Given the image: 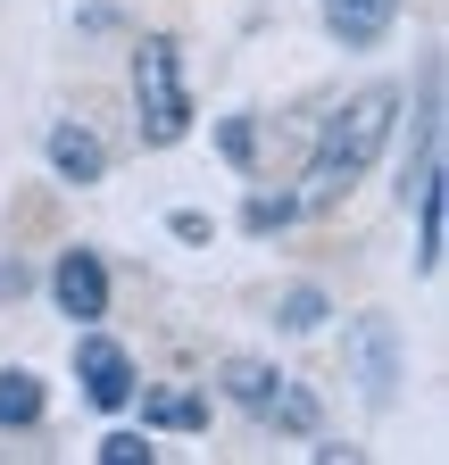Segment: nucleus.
<instances>
[{"instance_id":"nucleus-1","label":"nucleus","mask_w":449,"mask_h":465,"mask_svg":"<svg viewBox=\"0 0 449 465\" xmlns=\"http://www.w3.org/2000/svg\"><path fill=\"white\" fill-rule=\"evenodd\" d=\"M400 84H366V92H350L342 108H333V125L316 134V158H308V174H300V208L308 216H324L333 200H350V183L383 158V142H391V125H400Z\"/></svg>"},{"instance_id":"nucleus-2","label":"nucleus","mask_w":449,"mask_h":465,"mask_svg":"<svg viewBox=\"0 0 449 465\" xmlns=\"http://www.w3.org/2000/svg\"><path fill=\"white\" fill-rule=\"evenodd\" d=\"M134 125H142V142H150V150H175V142L192 134L184 50L166 42V34H150V42L134 50Z\"/></svg>"},{"instance_id":"nucleus-3","label":"nucleus","mask_w":449,"mask_h":465,"mask_svg":"<svg viewBox=\"0 0 449 465\" xmlns=\"http://www.w3.org/2000/svg\"><path fill=\"white\" fill-rule=\"evenodd\" d=\"M216 382H224V399H234V407H250V416L274 424V432H316V424H324V407H316L292 374H274L266 358H224Z\"/></svg>"},{"instance_id":"nucleus-4","label":"nucleus","mask_w":449,"mask_h":465,"mask_svg":"<svg viewBox=\"0 0 449 465\" xmlns=\"http://www.w3.org/2000/svg\"><path fill=\"white\" fill-rule=\"evenodd\" d=\"M342 358H350V382H358L366 407H391V399H400V382H408V349H400V324H391V316H350Z\"/></svg>"},{"instance_id":"nucleus-5","label":"nucleus","mask_w":449,"mask_h":465,"mask_svg":"<svg viewBox=\"0 0 449 465\" xmlns=\"http://www.w3.org/2000/svg\"><path fill=\"white\" fill-rule=\"evenodd\" d=\"M50 300H59V316H75V324H100L108 316V266H100V250H59Z\"/></svg>"},{"instance_id":"nucleus-6","label":"nucleus","mask_w":449,"mask_h":465,"mask_svg":"<svg viewBox=\"0 0 449 465\" xmlns=\"http://www.w3.org/2000/svg\"><path fill=\"white\" fill-rule=\"evenodd\" d=\"M75 382H84L92 407H125V399H134V358H125L108 332H84V341H75Z\"/></svg>"},{"instance_id":"nucleus-7","label":"nucleus","mask_w":449,"mask_h":465,"mask_svg":"<svg viewBox=\"0 0 449 465\" xmlns=\"http://www.w3.org/2000/svg\"><path fill=\"white\" fill-rule=\"evenodd\" d=\"M391 25H400V0H324V34L342 50H374Z\"/></svg>"},{"instance_id":"nucleus-8","label":"nucleus","mask_w":449,"mask_h":465,"mask_svg":"<svg viewBox=\"0 0 449 465\" xmlns=\"http://www.w3.org/2000/svg\"><path fill=\"white\" fill-rule=\"evenodd\" d=\"M42 150H50V174H59V183H75V192L108 174V150H100V134H92V125H50V142H42Z\"/></svg>"},{"instance_id":"nucleus-9","label":"nucleus","mask_w":449,"mask_h":465,"mask_svg":"<svg viewBox=\"0 0 449 465\" xmlns=\"http://www.w3.org/2000/svg\"><path fill=\"white\" fill-rule=\"evenodd\" d=\"M200 424H208L200 391H150L142 399V432H200Z\"/></svg>"},{"instance_id":"nucleus-10","label":"nucleus","mask_w":449,"mask_h":465,"mask_svg":"<svg viewBox=\"0 0 449 465\" xmlns=\"http://www.w3.org/2000/svg\"><path fill=\"white\" fill-rule=\"evenodd\" d=\"M34 416H42V382L25 366H0V432H9V424H34Z\"/></svg>"},{"instance_id":"nucleus-11","label":"nucleus","mask_w":449,"mask_h":465,"mask_svg":"<svg viewBox=\"0 0 449 465\" xmlns=\"http://www.w3.org/2000/svg\"><path fill=\"white\" fill-rule=\"evenodd\" d=\"M274 324H284V332H316V324H324V291H316V282L284 291V300H274Z\"/></svg>"},{"instance_id":"nucleus-12","label":"nucleus","mask_w":449,"mask_h":465,"mask_svg":"<svg viewBox=\"0 0 449 465\" xmlns=\"http://www.w3.org/2000/svg\"><path fill=\"white\" fill-rule=\"evenodd\" d=\"M292 216H300V200H284V192H274V200H266V192H258V200H250V208H242V224H250V232H284V224H292Z\"/></svg>"},{"instance_id":"nucleus-13","label":"nucleus","mask_w":449,"mask_h":465,"mask_svg":"<svg viewBox=\"0 0 449 465\" xmlns=\"http://www.w3.org/2000/svg\"><path fill=\"white\" fill-rule=\"evenodd\" d=\"M158 449H150V432H108L100 440V465H150Z\"/></svg>"},{"instance_id":"nucleus-14","label":"nucleus","mask_w":449,"mask_h":465,"mask_svg":"<svg viewBox=\"0 0 449 465\" xmlns=\"http://www.w3.org/2000/svg\"><path fill=\"white\" fill-rule=\"evenodd\" d=\"M216 142H224V158H234V166L258 158V125H250V116H224V134H216Z\"/></svg>"},{"instance_id":"nucleus-15","label":"nucleus","mask_w":449,"mask_h":465,"mask_svg":"<svg viewBox=\"0 0 449 465\" xmlns=\"http://www.w3.org/2000/svg\"><path fill=\"white\" fill-rule=\"evenodd\" d=\"M208 232H216V224H208L200 208H175V242H208Z\"/></svg>"},{"instance_id":"nucleus-16","label":"nucleus","mask_w":449,"mask_h":465,"mask_svg":"<svg viewBox=\"0 0 449 465\" xmlns=\"http://www.w3.org/2000/svg\"><path fill=\"white\" fill-rule=\"evenodd\" d=\"M17 291H25V266H17V258H0V300H17Z\"/></svg>"}]
</instances>
